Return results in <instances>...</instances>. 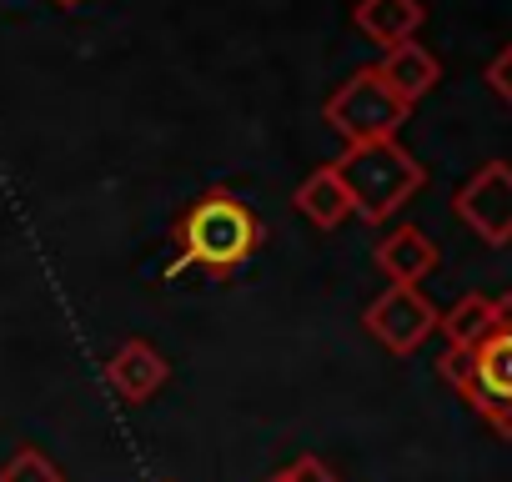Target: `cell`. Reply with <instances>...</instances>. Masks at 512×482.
<instances>
[{
    "mask_svg": "<svg viewBox=\"0 0 512 482\" xmlns=\"http://www.w3.org/2000/svg\"><path fill=\"white\" fill-rule=\"evenodd\" d=\"M452 216L482 247H507L512 241V161H482L452 191Z\"/></svg>",
    "mask_w": 512,
    "mask_h": 482,
    "instance_id": "5",
    "label": "cell"
},
{
    "mask_svg": "<svg viewBox=\"0 0 512 482\" xmlns=\"http://www.w3.org/2000/svg\"><path fill=\"white\" fill-rule=\"evenodd\" d=\"M56 6H61V11H71V6H81V0H56Z\"/></svg>",
    "mask_w": 512,
    "mask_h": 482,
    "instance_id": "16",
    "label": "cell"
},
{
    "mask_svg": "<svg viewBox=\"0 0 512 482\" xmlns=\"http://www.w3.org/2000/svg\"><path fill=\"white\" fill-rule=\"evenodd\" d=\"M492 322H497V297L467 292V297H457V302L437 317V332L447 337V352H467V347H477V342L492 332Z\"/></svg>",
    "mask_w": 512,
    "mask_h": 482,
    "instance_id": "12",
    "label": "cell"
},
{
    "mask_svg": "<svg viewBox=\"0 0 512 482\" xmlns=\"http://www.w3.org/2000/svg\"><path fill=\"white\" fill-rule=\"evenodd\" d=\"M292 206L317 226V231H337L347 216H352V201H347V186L337 181V171L332 166H317L302 186H297V196H292Z\"/></svg>",
    "mask_w": 512,
    "mask_h": 482,
    "instance_id": "11",
    "label": "cell"
},
{
    "mask_svg": "<svg viewBox=\"0 0 512 482\" xmlns=\"http://www.w3.org/2000/svg\"><path fill=\"white\" fill-rule=\"evenodd\" d=\"M372 262H377V272H382L392 287H417V282H427V277L437 272L442 252H437V241H432L422 226L397 221V226L377 241V247H372Z\"/></svg>",
    "mask_w": 512,
    "mask_h": 482,
    "instance_id": "8",
    "label": "cell"
},
{
    "mask_svg": "<svg viewBox=\"0 0 512 482\" xmlns=\"http://www.w3.org/2000/svg\"><path fill=\"white\" fill-rule=\"evenodd\" d=\"M267 241V226L236 191L226 186H206L196 191L176 221H171V262H166V282L201 272V277H236Z\"/></svg>",
    "mask_w": 512,
    "mask_h": 482,
    "instance_id": "1",
    "label": "cell"
},
{
    "mask_svg": "<svg viewBox=\"0 0 512 482\" xmlns=\"http://www.w3.org/2000/svg\"><path fill=\"white\" fill-rule=\"evenodd\" d=\"M377 76L392 86V96H397L402 106H417L422 96L437 91V81H442V61H437L422 41H402V46L382 51Z\"/></svg>",
    "mask_w": 512,
    "mask_h": 482,
    "instance_id": "9",
    "label": "cell"
},
{
    "mask_svg": "<svg viewBox=\"0 0 512 482\" xmlns=\"http://www.w3.org/2000/svg\"><path fill=\"white\" fill-rule=\"evenodd\" d=\"M166 382H171V362H166L146 337H126V342L106 357V387H111L116 402H126V407H146Z\"/></svg>",
    "mask_w": 512,
    "mask_h": 482,
    "instance_id": "7",
    "label": "cell"
},
{
    "mask_svg": "<svg viewBox=\"0 0 512 482\" xmlns=\"http://www.w3.org/2000/svg\"><path fill=\"white\" fill-rule=\"evenodd\" d=\"M412 106H402L392 96V86L377 76V66H357L327 101H322V121L347 141V146H362V141H397V131L407 126Z\"/></svg>",
    "mask_w": 512,
    "mask_h": 482,
    "instance_id": "4",
    "label": "cell"
},
{
    "mask_svg": "<svg viewBox=\"0 0 512 482\" xmlns=\"http://www.w3.org/2000/svg\"><path fill=\"white\" fill-rule=\"evenodd\" d=\"M337 181L347 186L352 216H362L367 226H387L422 186H427V166L402 146V141H362L347 146L332 161Z\"/></svg>",
    "mask_w": 512,
    "mask_h": 482,
    "instance_id": "3",
    "label": "cell"
},
{
    "mask_svg": "<svg viewBox=\"0 0 512 482\" xmlns=\"http://www.w3.org/2000/svg\"><path fill=\"white\" fill-rule=\"evenodd\" d=\"M437 377L502 442H512V297H497V322L477 347L437 357Z\"/></svg>",
    "mask_w": 512,
    "mask_h": 482,
    "instance_id": "2",
    "label": "cell"
},
{
    "mask_svg": "<svg viewBox=\"0 0 512 482\" xmlns=\"http://www.w3.org/2000/svg\"><path fill=\"white\" fill-rule=\"evenodd\" d=\"M422 21H427L422 0H357L352 6V26L382 51H392L402 41H417Z\"/></svg>",
    "mask_w": 512,
    "mask_h": 482,
    "instance_id": "10",
    "label": "cell"
},
{
    "mask_svg": "<svg viewBox=\"0 0 512 482\" xmlns=\"http://www.w3.org/2000/svg\"><path fill=\"white\" fill-rule=\"evenodd\" d=\"M437 307L422 297V287H387L382 297L367 302L362 327L392 352V357H412L432 332H437Z\"/></svg>",
    "mask_w": 512,
    "mask_h": 482,
    "instance_id": "6",
    "label": "cell"
},
{
    "mask_svg": "<svg viewBox=\"0 0 512 482\" xmlns=\"http://www.w3.org/2000/svg\"><path fill=\"white\" fill-rule=\"evenodd\" d=\"M262 482H347L327 457H317V452H302V457H292L287 467H277L272 477H262Z\"/></svg>",
    "mask_w": 512,
    "mask_h": 482,
    "instance_id": "14",
    "label": "cell"
},
{
    "mask_svg": "<svg viewBox=\"0 0 512 482\" xmlns=\"http://www.w3.org/2000/svg\"><path fill=\"white\" fill-rule=\"evenodd\" d=\"M0 482H66L61 462L51 452H41L36 442H21L6 462H0Z\"/></svg>",
    "mask_w": 512,
    "mask_h": 482,
    "instance_id": "13",
    "label": "cell"
},
{
    "mask_svg": "<svg viewBox=\"0 0 512 482\" xmlns=\"http://www.w3.org/2000/svg\"><path fill=\"white\" fill-rule=\"evenodd\" d=\"M482 81H487V91L502 101V106H512V41L487 61V71H482Z\"/></svg>",
    "mask_w": 512,
    "mask_h": 482,
    "instance_id": "15",
    "label": "cell"
}]
</instances>
